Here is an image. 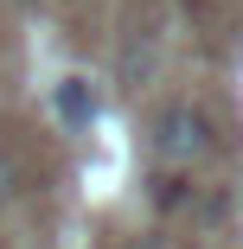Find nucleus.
<instances>
[{"instance_id": "1", "label": "nucleus", "mask_w": 243, "mask_h": 249, "mask_svg": "<svg viewBox=\"0 0 243 249\" xmlns=\"http://www.w3.org/2000/svg\"><path fill=\"white\" fill-rule=\"evenodd\" d=\"M211 147H218V141H211L205 109L173 103V109H160V115H154V154H160L167 166H192V160H205Z\"/></svg>"}, {"instance_id": "2", "label": "nucleus", "mask_w": 243, "mask_h": 249, "mask_svg": "<svg viewBox=\"0 0 243 249\" xmlns=\"http://www.w3.org/2000/svg\"><path fill=\"white\" fill-rule=\"evenodd\" d=\"M52 109H58L64 128H90V122H96V89H90V77H58Z\"/></svg>"}, {"instance_id": "3", "label": "nucleus", "mask_w": 243, "mask_h": 249, "mask_svg": "<svg viewBox=\"0 0 243 249\" xmlns=\"http://www.w3.org/2000/svg\"><path fill=\"white\" fill-rule=\"evenodd\" d=\"M13 192H19V160L7 154V147H0V205H7Z\"/></svg>"}, {"instance_id": "4", "label": "nucleus", "mask_w": 243, "mask_h": 249, "mask_svg": "<svg viewBox=\"0 0 243 249\" xmlns=\"http://www.w3.org/2000/svg\"><path fill=\"white\" fill-rule=\"evenodd\" d=\"M19 7H45V0H19Z\"/></svg>"}]
</instances>
